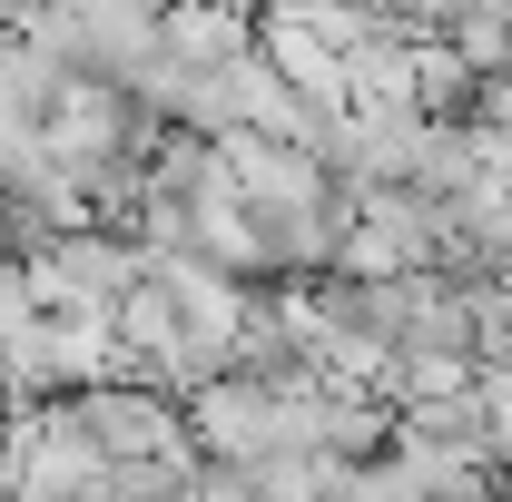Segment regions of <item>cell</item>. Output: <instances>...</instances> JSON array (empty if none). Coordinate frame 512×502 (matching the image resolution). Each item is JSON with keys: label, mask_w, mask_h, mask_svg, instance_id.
Here are the masks:
<instances>
[{"label": "cell", "mask_w": 512, "mask_h": 502, "mask_svg": "<svg viewBox=\"0 0 512 502\" xmlns=\"http://www.w3.org/2000/svg\"><path fill=\"white\" fill-rule=\"evenodd\" d=\"M453 50L473 60V79L483 69H512V10L503 0H453Z\"/></svg>", "instance_id": "6da1fadb"}, {"label": "cell", "mask_w": 512, "mask_h": 502, "mask_svg": "<svg viewBox=\"0 0 512 502\" xmlns=\"http://www.w3.org/2000/svg\"><path fill=\"white\" fill-rule=\"evenodd\" d=\"M473 109L493 128H512V69H483V79H473Z\"/></svg>", "instance_id": "7a4b0ae2"}]
</instances>
